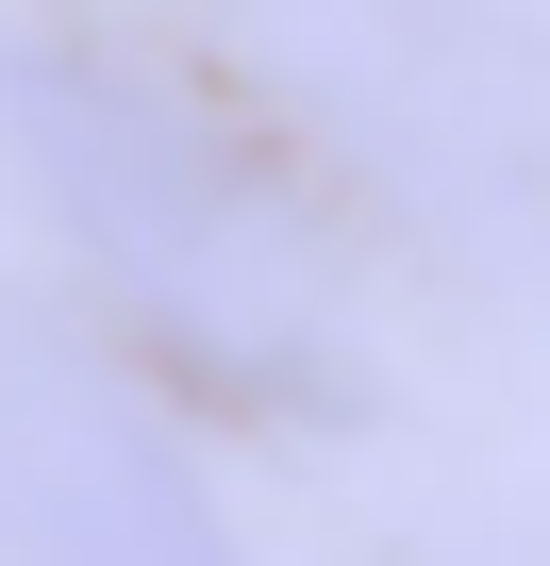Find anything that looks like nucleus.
I'll list each match as a JSON object with an SVG mask.
<instances>
[{"instance_id":"f257e3e1","label":"nucleus","mask_w":550,"mask_h":566,"mask_svg":"<svg viewBox=\"0 0 550 566\" xmlns=\"http://www.w3.org/2000/svg\"><path fill=\"white\" fill-rule=\"evenodd\" d=\"M0 167L51 217L68 283L217 417H351L367 317H351V217L217 67H167L134 34H0Z\"/></svg>"},{"instance_id":"f03ea898","label":"nucleus","mask_w":550,"mask_h":566,"mask_svg":"<svg viewBox=\"0 0 550 566\" xmlns=\"http://www.w3.org/2000/svg\"><path fill=\"white\" fill-rule=\"evenodd\" d=\"M200 67L351 233L450 283H550V18L533 0H184Z\"/></svg>"},{"instance_id":"7ed1b4c3","label":"nucleus","mask_w":550,"mask_h":566,"mask_svg":"<svg viewBox=\"0 0 550 566\" xmlns=\"http://www.w3.org/2000/svg\"><path fill=\"white\" fill-rule=\"evenodd\" d=\"M0 566H250L184 384L101 301H0Z\"/></svg>"}]
</instances>
